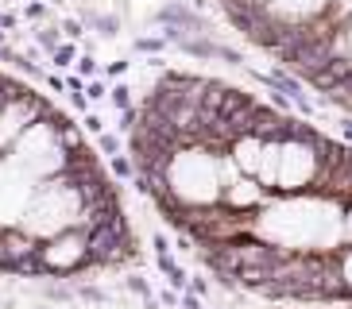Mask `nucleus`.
<instances>
[{
	"mask_svg": "<svg viewBox=\"0 0 352 309\" xmlns=\"http://www.w3.org/2000/svg\"><path fill=\"white\" fill-rule=\"evenodd\" d=\"M140 259L124 190L82 124L0 70V278H89Z\"/></svg>",
	"mask_w": 352,
	"mask_h": 309,
	"instance_id": "obj_2",
	"label": "nucleus"
},
{
	"mask_svg": "<svg viewBox=\"0 0 352 309\" xmlns=\"http://www.w3.org/2000/svg\"><path fill=\"white\" fill-rule=\"evenodd\" d=\"M283 70L352 113V0H217Z\"/></svg>",
	"mask_w": 352,
	"mask_h": 309,
	"instance_id": "obj_3",
	"label": "nucleus"
},
{
	"mask_svg": "<svg viewBox=\"0 0 352 309\" xmlns=\"http://www.w3.org/2000/svg\"><path fill=\"white\" fill-rule=\"evenodd\" d=\"M151 213L221 286L352 301V144L225 78L166 70L124 120Z\"/></svg>",
	"mask_w": 352,
	"mask_h": 309,
	"instance_id": "obj_1",
	"label": "nucleus"
},
{
	"mask_svg": "<svg viewBox=\"0 0 352 309\" xmlns=\"http://www.w3.org/2000/svg\"><path fill=\"white\" fill-rule=\"evenodd\" d=\"M271 309H352V301H337V306H271Z\"/></svg>",
	"mask_w": 352,
	"mask_h": 309,
	"instance_id": "obj_4",
	"label": "nucleus"
}]
</instances>
